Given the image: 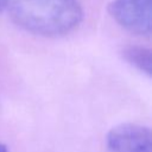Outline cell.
<instances>
[{
	"instance_id": "obj_1",
	"label": "cell",
	"mask_w": 152,
	"mask_h": 152,
	"mask_svg": "<svg viewBox=\"0 0 152 152\" xmlns=\"http://www.w3.org/2000/svg\"><path fill=\"white\" fill-rule=\"evenodd\" d=\"M5 8L17 25L44 37L64 36L83 19L78 0H5Z\"/></svg>"
},
{
	"instance_id": "obj_2",
	"label": "cell",
	"mask_w": 152,
	"mask_h": 152,
	"mask_svg": "<svg viewBox=\"0 0 152 152\" xmlns=\"http://www.w3.org/2000/svg\"><path fill=\"white\" fill-rule=\"evenodd\" d=\"M110 17L125 30L137 36H148L152 28V0H113Z\"/></svg>"
},
{
	"instance_id": "obj_3",
	"label": "cell",
	"mask_w": 152,
	"mask_h": 152,
	"mask_svg": "<svg viewBox=\"0 0 152 152\" xmlns=\"http://www.w3.org/2000/svg\"><path fill=\"white\" fill-rule=\"evenodd\" d=\"M109 152H152L148 127L138 124H121L113 127L106 138Z\"/></svg>"
},
{
	"instance_id": "obj_4",
	"label": "cell",
	"mask_w": 152,
	"mask_h": 152,
	"mask_svg": "<svg viewBox=\"0 0 152 152\" xmlns=\"http://www.w3.org/2000/svg\"><path fill=\"white\" fill-rule=\"evenodd\" d=\"M124 58L139 71L152 75V55L151 50L139 45H128L122 50Z\"/></svg>"
},
{
	"instance_id": "obj_5",
	"label": "cell",
	"mask_w": 152,
	"mask_h": 152,
	"mask_svg": "<svg viewBox=\"0 0 152 152\" xmlns=\"http://www.w3.org/2000/svg\"><path fill=\"white\" fill-rule=\"evenodd\" d=\"M0 152H8L7 151V147L4 144H0Z\"/></svg>"
},
{
	"instance_id": "obj_6",
	"label": "cell",
	"mask_w": 152,
	"mask_h": 152,
	"mask_svg": "<svg viewBox=\"0 0 152 152\" xmlns=\"http://www.w3.org/2000/svg\"><path fill=\"white\" fill-rule=\"evenodd\" d=\"M5 8V0H0V11Z\"/></svg>"
}]
</instances>
